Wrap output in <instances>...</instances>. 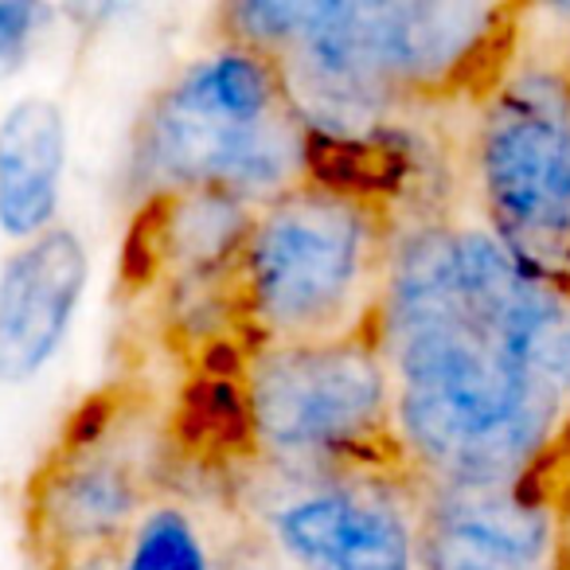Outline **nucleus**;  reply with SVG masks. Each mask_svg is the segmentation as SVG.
Wrapping results in <instances>:
<instances>
[{
  "mask_svg": "<svg viewBox=\"0 0 570 570\" xmlns=\"http://www.w3.org/2000/svg\"><path fill=\"white\" fill-rule=\"evenodd\" d=\"M380 341L399 450L422 489H515L535 473L567 403L523 380L469 309L387 321Z\"/></svg>",
  "mask_w": 570,
  "mask_h": 570,
  "instance_id": "nucleus-1",
  "label": "nucleus"
},
{
  "mask_svg": "<svg viewBox=\"0 0 570 570\" xmlns=\"http://www.w3.org/2000/svg\"><path fill=\"white\" fill-rule=\"evenodd\" d=\"M391 238L383 204L313 180L258 207L230 269L238 325L254 348L380 336Z\"/></svg>",
  "mask_w": 570,
  "mask_h": 570,
  "instance_id": "nucleus-2",
  "label": "nucleus"
},
{
  "mask_svg": "<svg viewBox=\"0 0 570 570\" xmlns=\"http://www.w3.org/2000/svg\"><path fill=\"white\" fill-rule=\"evenodd\" d=\"M134 180L149 199L212 188L254 207L309 184V129L274 59L223 43L184 67L137 129Z\"/></svg>",
  "mask_w": 570,
  "mask_h": 570,
  "instance_id": "nucleus-3",
  "label": "nucleus"
},
{
  "mask_svg": "<svg viewBox=\"0 0 570 570\" xmlns=\"http://www.w3.org/2000/svg\"><path fill=\"white\" fill-rule=\"evenodd\" d=\"M243 391L254 450L277 465L305 469L321 481L414 476L395 438V380L380 336L254 348Z\"/></svg>",
  "mask_w": 570,
  "mask_h": 570,
  "instance_id": "nucleus-4",
  "label": "nucleus"
},
{
  "mask_svg": "<svg viewBox=\"0 0 570 570\" xmlns=\"http://www.w3.org/2000/svg\"><path fill=\"white\" fill-rule=\"evenodd\" d=\"M484 219L528 274L570 289V67L520 63L473 134Z\"/></svg>",
  "mask_w": 570,
  "mask_h": 570,
  "instance_id": "nucleus-5",
  "label": "nucleus"
},
{
  "mask_svg": "<svg viewBox=\"0 0 570 570\" xmlns=\"http://www.w3.org/2000/svg\"><path fill=\"white\" fill-rule=\"evenodd\" d=\"M414 476H328L274 508L266 535L302 570H419Z\"/></svg>",
  "mask_w": 570,
  "mask_h": 570,
  "instance_id": "nucleus-6",
  "label": "nucleus"
},
{
  "mask_svg": "<svg viewBox=\"0 0 570 570\" xmlns=\"http://www.w3.org/2000/svg\"><path fill=\"white\" fill-rule=\"evenodd\" d=\"M559 515L515 489L422 492L419 570H551L559 559Z\"/></svg>",
  "mask_w": 570,
  "mask_h": 570,
  "instance_id": "nucleus-7",
  "label": "nucleus"
},
{
  "mask_svg": "<svg viewBox=\"0 0 570 570\" xmlns=\"http://www.w3.org/2000/svg\"><path fill=\"white\" fill-rule=\"evenodd\" d=\"M149 508L129 458L102 450L95 438H75L40 473L32 489V535L51 562L126 543Z\"/></svg>",
  "mask_w": 570,
  "mask_h": 570,
  "instance_id": "nucleus-8",
  "label": "nucleus"
},
{
  "mask_svg": "<svg viewBox=\"0 0 570 570\" xmlns=\"http://www.w3.org/2000/svg\"><path fill=\"white\" fill-rule=\"evenodd\" d=\"M90 277V254L71 227L20 243L0 269V383L40 375L63 348Z\"/></svg>",
  "mask_w": 570,
  "mask_h": 570,
  "instance_id": "nucleus-9",
  "label": "nucleus"
},
{
  "mask_svg": "<svg viewBox=\"0 0 570 570\" xmlns=\"http://www.w3.org/2000/svg\"><path fill=\"white\" fill-rule=\"evenodd\" d=\"M67 118L48 95H28L0 114V230L17 243L59 227Z\"/></svg>",
  "mask_w": 570,
  "mask_h": 570,
  "instance_id": "nucleus-10",
  "label": "nucleus"
},
{
  "mask_svg": "<svg viewBox=\"0 0 570 570\" xmlns=\"http://www.w3.org/2000/svg\"><path fill=\"white\" fill-rule=\"evenodd\" d=\"M258 207L230 191H176L145 204L141 230L149 274L165 269L168 282L227 277L235 269Z\"/></svg>",
  "mask_w": 570,
  "mask_h": 570,
  "instance_id": "nucleus-11",
  "label": "nucleus"
},
{
  "mask_svg": "<svg viewBox=\"0 0 570 570\" xmlns=\"http://www.w3.org/2000/svg\"><path fill=\"white\" fill-rule=\"evenodd\" d=\"M484 333L515 372L539 391L570 403V289L528 274Z\"/></svg>",
  "mask_w": 570,
  "mask_h": 570,
  "instance_id": "nucleus-12",
  "label": "nucleus"
},
{
  "mask_svg": "<svg viewBox=\"0 0 570 570\" xmlns=\"http://www.w3.org/2000/svg\"><path fill=\"white\" fill-rule=\"evenodd\" d=\"M215 554L188 508L160 500L141 512L126 543L118 547V570H215Z\"/></svg>",
  "mask_w": 570,
  "mask_h": 570,
  "instance_id": "nucleus-13",
  "label": "nucleus"
},
{
  "mask_svg": "<svg viewBox=\"0 0 570 570\" xmlns=\"http://www.w3.org/2000/svg\"><path fill=\"white\" fill-rule=\"evenodd\" d=\"M48 9L40 4H20V0H0V79L24 63L28 48L40 36Z\"/></svg>",
  "mask_w": 570,
  "mask_h": 570,
  "instance_id": "nucleus-14",
  "label": "nucleus"
},
{
  "mask_svg": "<svg viewBox=\"0 0 570 570\" xmlns=\"http://www.w3.org/2000/svg\"><path fill=\"white\" fill-rule=\"evenodd\" d=\"M215 570H294V562L277 551V543L266 531H250V535L235 539V543L219 554Z\"/></svg>",
  "mask_w": 570,
  "mask_h": 570,
  "instance_id": "nucleus-15",
  "label": "nucleus"
},
{
  "mask_svg": "<svg viewBox=\"0 0 570 570\" xmlns=\"http://www.w3.org/2000/svg\"><path fill=\"white\" fill-rule=\"evenodd\" d=\"M547 453H554V458H570V430L559 426V434H554V442ZM523 489L535 492L543 504H551V500H559V492H570V476H562V481H523Z\"/></svg>",
  "mask_w": 570,
  "mask_h": 570,
  "instance_id": "nucleus-16",
  "label": "nucleus"
},
{
  "mask_svg": "<svg viewBox=\"0 0 570 570\" xmlns=\"http://www.w3.org/2000/svg\"><path fill=\"white\" fill-rule=\"evenodd\" d=\"M51 570H118V547L114 551H90L63 562H51Z\"/></svg>",
  "mask_w": 570,
  "mask_h": 570,
  "instance_id": "nucleus-17",
  "label": "nucleus"
}]
</instances>
